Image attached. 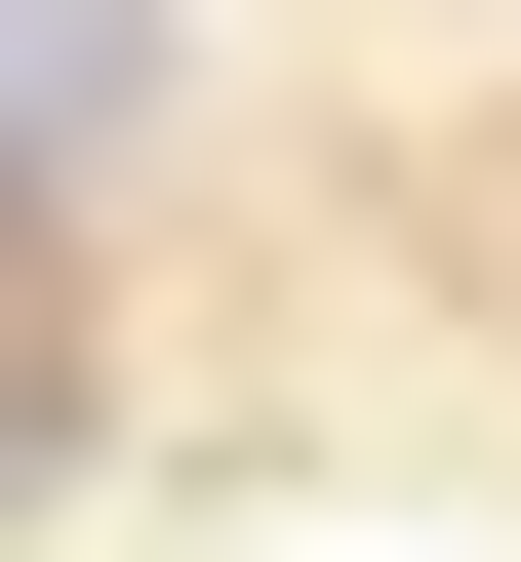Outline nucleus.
<instances>
[{
	"label": "nucleus",
	"instance_id": "nucleus-1",
	"mask_svg": "<svg viewBox=\"0 0 521 562\" xmlns=\"http://www.w3.org/2000/svg\"><path fill=\"white\" fill-rule=\"evenodd\" d=\"M121 121H161V0H0V241H41Z\"/></svg>",
	"mask_w": 521,
	"mask_h": 562
},
{
	"label": "nucleus",
	"instance_id": "nucleus-2",
	"mask_svg": "<svg viewBox=\"0 0 521 562\" xmlns=\"http://www.w3.org/2000/svg\"><path fill=\"white\" fill-rule=\"evenodd\" d=\"M0 482H81V362H41V281H0Z\"/></svg>",
	"mask_w": 521,
	"mask_h": 562
}]
</instances>
